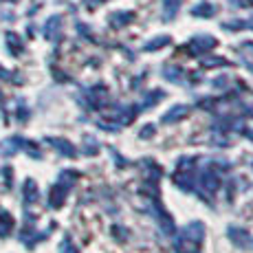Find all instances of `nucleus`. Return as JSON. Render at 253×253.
Masks as SVG:
<instances>
[{"instance_id":"f03ea898","label":"nucleus","mask_w":253,"mask_h":253,"mask_svg":"<svg viewBox=\"0 0 253 253\" xmlns=\"http://www.w3.org/2000/svg\"><path fill=\"white\" fill-rule=\"evenodd\" d=\"M44 36L48 40H57V36H60V18L57 16L48 18V22L44 24Z\"/></svg>"},{"instance_id":"0eeeda50","label":"nucleus","mask_w":253,"mask_h":253,"mask_svg":"<svg viewBox=\"0 0 253 253\" xmlns=\"http://www.w3.org/2000/svg\"><path fill=\"white\" fill-rule=\"evenodd\" d=\"M24 194H27V201H33V198H36V185H33V181H27Z\"/></svg>"},{"instance_id":"423d86ee","label":"nucleus","mask_w":253,"mask_h":253,"mask_svg":"<svg viewBox=\"0 0 253 253\" xmlns=\"http://www.w3.org/2000/svg\"><path fill=\"white\" fill-rule=\"evenodd\" d=\"M168 40H169V38H157V40L150 42V44L145 46V48H148V51H152V48H161L163 44H168Z\"/></svg>"},{"instance_id":"1a4fd4ad","label":"nucleus","mask_w":253,"mask_h":253,"mask_svg":"<svg viewBox=\"0 0 253 253\" xmlns=\"http://www.w3.org/2000/svg\"><path fill=\"white\" fill-rule=\"evenodd\" d=\"M231 2L236 4V7H247V9L253 7V0H231Z\"/></svg>"},{"instance_id":"f257e3e1","label":"nucleus","mask_w":253,"mask_h":253,"mask_svg":"<svg viewBox=\"0 0 253 253\" xmlns=\"http://www.w3.org/2000/svg\"><path fill=\"white\" fill-rule=\"evenodd\" d=\"M216 46V40H213L211 36H205V38H194L192 44H189V51L192 53H203V51H209V48Z\"/></svg>"},{"instance_id":"9d476101","label":"nucleus","mask_w":253,"mask_h":253,"mask_svg":"<svg viewBox=\"0 0 253 253\" xmlns=\"http://www.w3.org/2000/svg\"><path fill=\"white\" fill-rule=\"evenodd\" d=\"M0 77H7V71H2V69H0Z\"/></svg>"},{"instance_id":"7ed1b4c3","label":"nucleus","mask_w":253,"mask_h":253,"mask_svg":"<svg viewBox=\"0 0 253 253\" xmlns=\"http://www.w3.org/2000/svg\"><path fill=\"white\" fill-rule=\"evenodd\" d=\"M213 11H216V9H213V4H211V2H198L196 7L192 9L194 16H205V18L213 16Z\"/></svg>"},{"instance_id":"6e6552de","label":"nucleus","mask_w":253,"mask_h":253,"mask_svg":"<svg viewBox=\"0 0 253 253\" xmlns=\"http://www.w3.org/2000/svg\"><path fill=\"white\" fill-rule=\"evenodd\" d=\"M7 40H9V46H13V53L20 51V44H18V36H13V33H7Z\"/></svg>"},{"instance_id":"20e7f679","label":"nucleus","mask_w":253,"mask_h":253,"mask_svg":"<svg viewBox=\"0 0 253 253\" xmlns=\"http://www.w3.org/2000/svg\"><path fill=\"white\" fill-rule=\"evenodd\" d=\"M11 225H13L11 216L9 213H0V236H7L11 231Z\"/></svg>"},{"instance_id":"39448f33","label":"nucleus","mask_w":253,"mask_h":253,"mask_svg":"<svg viewBox=\"0 0 253 253\" xmlns=\"http://www.w3.org/2000/svg\"><path fill=\"white\" fill-rule=\"evenodd\" d=\"M126 20H132V13H115V16H110V22H113V27H121V24H126Z\"/></svg>"}]
</instances>
